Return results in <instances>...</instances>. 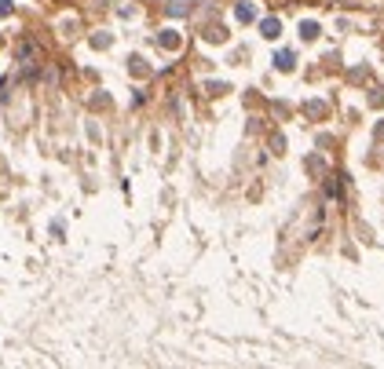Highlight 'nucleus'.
Listing matches in <instances>:
<instances>
[{
	"mask_svg": "<svg viewBox=\"0 0 384 369\" xmlns=\"http://www.w3.org/2000/svg\"><path fill=\"white\" fill-rule=\"evenodd\" d=\"M11 11V4H7V0H0V15H7Z\"/></svg>",
	"mask_w": 384,
	"mask_h": 369,
	"instance_id": "nucleus-1",
	"label": "nucleus"
}]
</instances>
